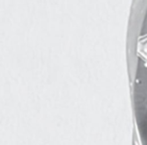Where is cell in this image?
Masks as SVG:
<instances>
[{
    "label": "cell",
    "mask_w": 147,
    "mask_h": 145,
    "mask_svg": "<svg viewBox=\"0 0 147 145\" xmlns=\"http://www.w3.org/2000/svg\"><path fill=\"white\" fill-rule=\"evenodd\" d=\"M136 53L141 59L147 63V33L139 36L137 41Z\"/></svg>",
    "instance_id": "1"
}]
</instances>
